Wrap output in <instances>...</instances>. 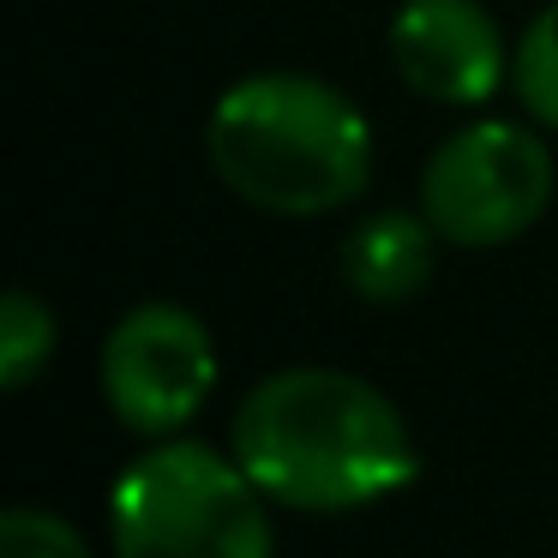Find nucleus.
<instances>
[{
	"label": "nucleus",
	"mask_w": 558,
	"mask_h": 558,
	"mask_svg": "<svg viewBox=\"0 0 558 558\" xmlns=\"http://www.w3.org/2000/svg\"><path fill=\"white\" fill-rule=\"evenodd\" d=\"M229 445L270 505L306 517L378 505L421 474L402 409L361 373L337 366H289L258 378L234 409Z\"/></svg>",
	"instance_id": "f257e3e1"
},
{
	"label": "nucleus",
	"mask_w": 558,
	"mask_h": 558,
	"mask_svg": "<svg viewBox=\"0 0 558 558\" xmlns=\"http://www.w3.org/2000/svg\"><path fill=\"white\" fill-rule=\"evenodd\" d=\"M114 558H277L265 493L198 438H157L109 493Z\"/></svg>",
	"instance_id": "7ed1b4c3"
},
{
	"label": "nucleus",
	"mask_w": 558,
	"mask_h": 558,
	"mask_svg": "<svg viewBox=\"0 0 558 558\" xmlns=\"http://www.w3.org/2000/svg\"><path fill=\"white\" fill-rule=\"evenodd\" d=\"M510 85H517L522 109L558 133V0L522 31L517 54H510Z\"/></svg>",
	"instance_id": "1a4fd4ad"
},
{
	"label": "nucleus",
	"mask_w": 558,
	"mask_h": 558,
	"mask_svg": "<svg viewBox=\"0 0 558 558\" xmlns=\"http://www.w3.org/2000/svg\"><path fill=\"white\" fill-rule=\"evenodd\" d=\"M210 169L265 217H325L373 186V126L349 90L313 73H253L205 126Z\"/></svg>",
	"instance_id": "f03ea898"
},
{
	"label": "nucleus",
	"mask_w": 558,
	"mask_h": 558,
	"mask_svg": "<svg viewBox=\"0 0 558 558\" xmlns=\"http://www.w3.org/2000/svg\"><path fill=\"white\" fill-rule=\"evenodd\" d=\"M438 229L414 210H373L342 234V282L373 306H397L433 282Z\"/></svg>",
	"instance_id": "0eeeda50"
},
{
	"label": "nucleus",
	"mask_w": 558,
	"mask_h": 558,
	"mask_svg": "<svg viewBox=\"0 0 558 558\" xmlns=\"http://www.w3.org/2000/svg\"><path fill=\"white\" fill-rule=\"evenodd\" d=\"M54 354V313L31 289H13L0 301V385L25 390Z\"/></svg>",
	"instance_id": "6e6552de"
},
{
	"label": "nucleus",
	"mask_w": 558,
	"mask_h": 558,
	"mask_svg": "<svg viewBox=\"0 0 558 558\" xmlns=\"http://www.w3.org/2000/svg\"><path fill=\"white\" fill-rule=\"evenodd\" d=\"M217 390V342L181 301H145L102 342V397L138 438H174Z\"/></svg>",
	"instance_id": "39448f33"
},
{
	"label": "nucleus",
	"mask_w": 558,
	"mask_h": 558,
	"mask_svg": "<svg viewBox=\"0 0 558 558\" xmlns=\"http://www.w3.org/2000/svg\"><path fill=\"white\" fill-rule=\"evenodd\" d=\"M553 205V150L517 121H469L426 157L421 217L450 246H510Z\"/></svg>",
	"instance_id": "20e7f679"
},
{
	"label": "nucleus",
	"mask_w": 558,
	"mask_h": 558,
	"mask_svg": "<svg viewBox=\"0 0 558 558\" xmlns=\"http://www.w3.org/2000/svg\"><path fill=\"white\" fill-rule=\"evenodd\" d=\"M385 49L402 85L445 109H481L510 78V49L481 0H402Z\"/></svg>",
	"instance_id": "423d86ee"
},
{
	"label": "nucleus",
	"mask_w": 558,
	"mask_h": 558,
	"mask_svg": "<svg viewBox=\"0 0 558 558\" xmlns=\"http://www.w3.org/2000/svg\"><path fill=\"white\" fill-rule=\"evenodd\" d=\"M0 558H90L85 534L66 517L37 505H13L0 517Z\"/></svg>",
	"instance_id": "9d476101"
}]
</instances>
